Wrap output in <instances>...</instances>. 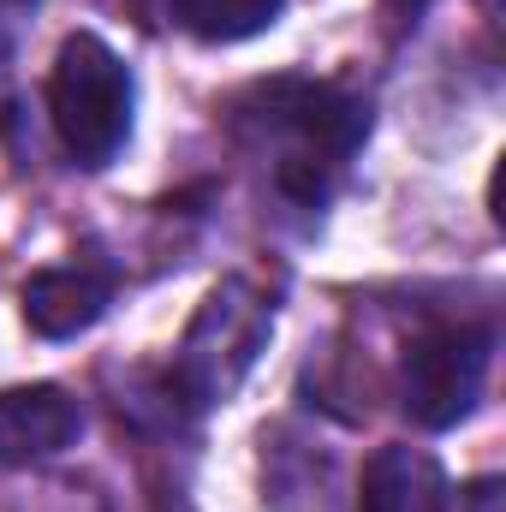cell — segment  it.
<instances>
[{"mask_svg": "<svg viewBox=\"0 0 506 512\" xmlns=\"http://www.w3.org/2000/svg\"><path fill=\"white\" fill-rule=\"evenodd\" d=\"M227 131L262 167L280 203L322 215L370 137V102L322 78H262L245 96H233Z\"/></svg>", "mask_w": 506, "mask_h": 512, "instance_id": "6da1fadb", "label": "cell"}, {"mask_svg": "<svg viewBox=\"0 0 506 512\" xmlns=\"http://www.w3.org/2000/svg\"><path fill=\"white\" fill-rule=\"evenodd\" d=\"M268 334H274V298H262L251 280H221L203 298V310L191 316L185 340L173 346L161 393L179 399V411L227 405L239 382L251 376V364L262 358Z\"/></svg>", "mask_w": 506, "mask_h": 512, "instance_id": "7a4b0ae2", "label": "cell"}, {"mask_svg": "<svg viewBox=\"0 0 506 512\" xmlns=\"http://www.w3.org/2000/svg\"><path fill=\"white\" fill-rule=\"evenodd\" d=\"M131 66L90 30L60 42L54 78H48V114L60 131V149L84 167L102 173L120 149L131 143Z\"/></svg>", "mask_w": 506, "mask_h": 512, "instance_id": "3957f363", "label": "cell"}, {"mask_svg": "<svg viewBox=\"0 0 506 512\" xmlns=\"http://www.w3.org/2000/svg\"><path fill=\"white\" fill-rule=\"evenodd\" d=\"M495 370V328L489 322H435L405 346L399 405L417 429H453L477 411Z\"/></svg>", "mask_w": 506, "mask_h": 512, "instance_id": "277c9868", "label": "cell"}, {"mask_svg": "<svg viewBox=\"0 0 506 512\" xmlns=\"http://www.w3.org/2000/svg\"><path fill=\"white\" fill-rule=\"evenodd\" d=\"M84 435V405L54 382L6 387L0 393V471H24L60 459Z\"/></svg>", "mask_w": 506, "mask_h": 512, "instance_id": "5b68a950", "label": "cell"}, {"mask_svg": "<svg viewBox=\"0 0 506 512\" xmlns=\"http://www.w3.org/2000/svg\"><path fill=\"white\" fill-rule=\"evenodd\" d=\"M114 304V274L90 268V262H66V268H42L24 280V328L42 340H78L90 334Z\"/></svg>", "mask_w": 506, "mask_h": 512, "instance_id": "8992f818", "label": "cell"}, {"mask_svg": "<svg viewBox=\"0 0 506 512\" xmlns=\"http://www.w3.org/2000/svg\"><path fill=\"white\" fill-rule=\"evenodd\" d=\"M441 501H447V483H441V465L423 447L393 441V447L370 453L358 512H441Z\"/></svg>", "mask_w": 506, "mask_h": 512, "instance_id": "52a82bcc", "label": "cell"}, {"mask_svg": "<svg viewBox=\"0 0 506 512\" xmlns=\"http://www.w3.org/2000/svg\"><path fill=\"white\" fill-rule=\"evenodd\" d=\"M280 12L286 0H173L179 30H191L197 42H251L280 24Z\"/></svg>", "mask_w": 506, "mask_h": 512, "instance_id": "ba28073f", "label": "cell"}, {"mask_svg": "<svg viewBox=\"0 0 506 512\" xmlns=\"http://www.w3.org/2000/svg\"><path fill=\"white\" fill-rule=\"evenodd\" d=\"M441 512H501V483H495V477H477V483H465L453 501H441Z\"/></svg>", "mask_w": 506, "mask_h": 512, "instance_id": "9c48e42d", "label": "cell"}, {"mask_svg": "<svg viewBox=\"0 0 506 512\" xmlns=\"http://www.w3.org/2000/svg\"><path fill=\"white\" fill-rule=\"evenodd\" d=\"M30 12H36V0H0V48H12V42L24 36Z\"/></svg>", "mask_w": 506, "mask_h": 512, "instance_id": "30bf717a", "label": "cell"}, {"mask_svg": "<svg viewBox=\"0 0 506 512\" xmlns=\"http://www.w3.org/2000/svg\"><path fill=\"white\" fill-rule=\"evenodd\" d=\"M387 6H393V12H399V18H411V24H417V12H423V6H429V0H387Z\"/></svg>", "mask_w": 506, "mask_h": 512, "instance_id": "8fae6325", "label": "cell"}]
</instances>
